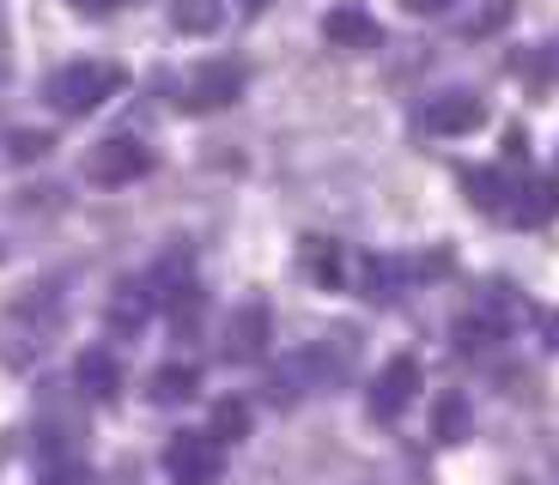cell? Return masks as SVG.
Returning <instances> with one entry per match:
<instances>
[{"label": "cell", "instance_id": "6", "mask_svg": "<svg viewBox=\"0 0 559 485\" xmlns=\"http://www.w3.org/2000/svg\"><path fill=\"white\" fill-rule=\"evenodd\" d=\"M414 395H419V359L402 352V359H390L378 371V383H371V419H402L407 407H414Z\"/></svg>", "mask_w": 559, "mask_h": 485}, {"label": "cell", "instance_id": "23", "mask_svg": "<svg viewBox=\"0 0 559 485\" xmlns=\"http://www.w3.org/2000/svg\"><path fill=\"white\" fill-rule=\"evenodd\" d=\"M80 13H104V7H116V0H73Z\"/></svg>", "mask_w": 559, "mask_h": 485}, {"label": "cell", "instance_id": "21", "mask_svg": "<svg viewBox=\"0 0 559 485\" xmlns=\"http://www.w3.org/2000/svg\"><path fill=\"white\" fill-rule=\"evenodd\" d=\"M37 485H92V468H80V461H49Z\"/></svg>", "mask_w": 559, "mask_h": 485}, {"label": "cell", "instance_id": "8", "mask_svg": "<svg viewBox=\"0 0 559 485\" xmlns=\"http://www.w3.org/2000/svg\"><path fill=\"white\" fill-rule=\"evenodd\" d=\"M146 298H153V310H170L182 298V291L195 286V274H189V250H170V255H158L153 267H146Z\"/></svg>", "mask_w": 559, "mask_h": 485}, {"label": "cell", "instance_id": "4", "mask_svg": "<svg viewBox=\"0 0 559 485\" xmlns=\"http://www.w3.org/2000/svg\"><path fill=\"white\" fill-rule=\"evenodd\" d=\"M243 85H250V73H243V61H207V68H195V80H189V110L213 116V110H231L243 97Z\"/></svg>", "mask_w": 559, "mask_h": 485}, {"label": "cell", "instance_id": "13", "mask_svg": "<svg viewBox=\"0 0 559 485\" xmlns=\"http://www.w3.org/2000/svg\"><path fill=\"white\" fill-rule=\"evenodd\" d=\"M146 316H153V298H146V286H140V279L116 286V298H110V328H116V334H134Z\"/></svg>", "mask_w": 559, "mask_h": 485}, {"label": "cell", "instance_id": "7", "mask_svg": "<svg viewBox=\"0 0 559 485\" xmlns=\"http://www.w3.org/2000/svg\"><path fill=\"white\" fill-rule=\"evenodd\" d=\"M267 328H274L267 304H243L238 316H231V328H225V359H231V364L262 359V352H267Z\"/></svg>", "mask_w": 559, "mask_h": 485}, {"label": "cell", "instance_id": "24", "mask_svg": "<svg viewBox=\"0 0 559 485\" xmlns=\"http://www.w3.org/2000/svg\"><path fill=\"white\" fill-rule=\"evenodd\" d=\"M243 7H250V13H262V7H267V0H243Z\"/></svg>", "mask_w": 559, "mask_h": 485}, {"label": "cell", "instance_id": "18", "mask_svg": "<svg viewBox=\"0 0 559 485\" xmlns=\"http://www.w3.org/2000/svg\"><path fill=\"white\" fill-rule=\"evenodd\" d=\"M207 431L219 437V444H238V437H250V407L243 401H219L207 419Z\"/></svg>", "mask_w": 559, "mask_h": 485}, {"label": "cell", "instance_id": "9", "mask_svg": "<svg viewBox=\"0 0 559 485\" xmlns=\"http://www.w3.org/2000/svg\"><path fill=\"white\" fill-rule=\"evenodd\" d=\"M487 122V110H480V97L475 92H444L426 104V128L432 134H468V128Z\"/></svg>", "mask_w": 559, "mask_h": 485}, {"label": "cell", "instance_id": "11", "mask_svg": "<svg viewBox=\"0 0 559 485\" xmlns=\"http://www.w3.org/2000/svg\"><path fill=\"white\" fill-rule=\"evenodd\" d=\"M511 219L523 225V231H535V225H554L559 219V182H547V177H535V182H523L518 194H511Z\"/></svg>", "mask_w": 559, "mask_h": 485}, {"label": "cell", "instance_id": "20", "mask_svg": "<svg viewBox=\"0 0 559 485\" xmlns=\"http://www.w3.org/2000/svg\"><path fill=\"white\" fill-rule=\"evenodd\" d=\"M305 262H310V274H317L322 286H341V279H347V267L335 262V243H329V237H310Z\"/></svg>", "mask_w": 559, "mask_h": 485}, {"label": "cell", "instance_id": "19", "mask_svg": "<svg viewBox=\"0 0 559 485\" xmlns=\"http://www.w3.org/2000/svg\"><path fill=\"white\" fill-rule=\"evenodd\" d=\"M432 437L438 444H462V437H468V401H462V395H444V407H438V419H432Z\"/></svg>", "mask_w": 559, "mask_h": 485}, {"label": "cell", "instance_id": "17", "mask_svg": "<svg viewBox=\"0 0 559 485\" xmlns=\"http://www.w3.org/2000/svg\"><path fill=\"white\" fill-rule=\"evenodd\" d=\"M462 182H468V194H475L480 213H504V207H511V182H504L499 170H468Z\"/></svg>", "mask_w": 559, "mask_h": 485}, {"label": "cell", "instance_id": "2", "mask_svg": "<svg viewBox=\"0 0 559 485\" xmlns=\"http://www.w3.org/2000/svg\"><path fill=\"white\" fill-rule=\"evenodd\" d=\"M122 85H128L122 61H68V68L49 73V104H56L61 116H92V110H104Z\"/></svg>", "mask_w": 559, "mask_h": 485}, {"label": "cell", "instance_id": "10", "mask_svg": "<svg viewBox=\"0 0 559 485\" xmlns=\"http://www.w3.org/2000/svg\"><path fill=\"white\" fill-rule=\"evenodd\" d=\"M322 37L335 43V49H378L383 25L365 13V7H335V13L322 19Z\"/></svg>", "mask_w": 559, "mask_h": 485}, {"label": "cell", "instance_id": "15", "mask_svg": "<svg viewBox=\"0 0 559 485\" xmlns=\"http://www.w3.org/2000/svg\"><path fill=\"white\" fill-rule=\"evenodd\" d=\"M195 388H201V376L189 371V364H165V371H153V401H158V407L195 401Z\"/></svg>", "mask_w": 559, "mask_h": 485}, {"label": "cell", "instance_id": "5", "mask_svg": "<svg viewBox=\"0 0 559 485\" xmlns=\"http://www.w3.org/2000/svg\"><path fill=\"white\" fill-rule=\"evenodd\" d=\"M146 170H153V153H146L140 140H128V134L104 140L98 153L85 158V177H92V182H104V189H122V182H140Z\"/></svg>", "mask_w": 559, "mask_h": 485}, {"label": "cell", "instance_id": "12", "mask_svg": "<svg viewBox=\"0 0 559 485\" xmlns=\"http://www.w3.org/2000/svg\"><path fill=\"white\" fill-rule=\"evenodd\" d=\"M73 376H80V388L92 395V401H116V395H122V364H116V352H104V347L80 352Z\"/></svg>", "mask_w": 559, "mask_h": 485}, {"label": "cell", "instance_id": "1", "mask_svg": "<svg viewBox=\"0 0 559 485\" xmlns=\"http://www.w3.org/2000/svg\"><path fill=\"white\" fill-rule=\"evenodd\" d=\"M56 328H61V286L43 279V286L19 291L13 304H7V316H0V359L13 364V371H31L49 352Z\"/></svg>", "mask_w": 559, "mask_h": 485}, {"label": "cell", "instance_id": "14", "mask_svg": "<svg viewBox=\"0 0 559 485\" xmlns=\"http://www.w3.org/2000/svg\"><path fill=\"white\" fill-rule=\"evenodd\" d=\"M219 19H225L219 0H170V25L182 37H207V31H219Z\"/></svg>", "mask_w": 559, "mask_h": 485}, {"label": "cell", "instance_id": "16", "mask_svg": "<svg viewBox=\"0 0 559 485\" xmlns=\"http://www.w3.org/2000/svg\"><path fill=\"white\" fill-rule=\"evenodd\" d=\"M402 279H407L402 262L371 255V262H365V298H371V304H390V298H402Z\"/></svg>", "mask_w": 559, "mask_h": 485}, {"label": "cell", "instance_id": "22", "mask_svg": "<svg viewBox=\"0 0 559 485\" xmlns=\"http://www.w3.org/2000/svg\"><path fill=\"white\" fill-rule=\"evenodd\" d=\"M450 7H462V0H414V13H450Z\"/></svg>", "mask_w": 559, "mask_h": 485}, {"label": "cell", "instance_id": "3", "mask_svg": "<svg viewBox=\"0 0 559 485\" xmlns=\"http://www.w3.org/2000/svg\"><path fill=\"white\" fill-rule=\"evenodd\" d=\"M225 473V444L213 431H177L165 444V480L170 485H219Z\"/></svg>", "mask_w": 559, "mask_h": 485}]
</instances>
